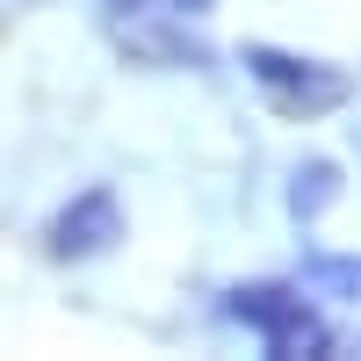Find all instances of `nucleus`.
I'll return each mask as SVG.
<instances>
[{"label": "nucleus", "mask_w": 361, "mask_h": 361, "mask_svg": "<svg viewBox=\"0 0 361 361\" xmlns=\"http://www.w3.org/2000/svg\"><path fill=\"white\" fill-rule=\"evenodd\" d=\"M224 311L275 354V361H318L333 354V325L318 318V296H304L296 282H238L224 296Z\"/></svg>", "instance_id": "obj_1"}, {"label": "nucleus", "mask_w": 361, "mask_h": 361, "mask_svg": "<svg viewBox=\"0 0 361 361\" xmlns=\"http://www.w3.org/2000/svg\"><path fill=\"white\" fill-rule=\"evenodd\" d=\"M238 66H246V80L267 94V109L289 116V123H318V116H333V109L354 102V80L340 66H325V58H296L282 44H246Z\"/></svg>", "instance_id": "obj_2"}, {"label": "nucleus", "mask_w": 361, "mask_h": 361, "mask_svg": "<svg viewBox=\"0 0 361 361\" xmlns=\"http://www.w3.org/2000/svg\"><path fill=\"white\" fill-rule=\"evenodd\" d=\"M116 238H123V202L109 188H87V195H73L51 217V253L58 260H94V253L116 246Z\"/></svg>", "instance_id": "obj_3"}, {"label": "nucleus", "mask_w": 361, "mask_h": 361, "mask_svg": "<svg viewBox=\"0 0 361 361\" xmlns=\"http://www.w3.org/2000/svg\"><path fill=\"white\" fill-rule=\"evenodd\" d=\"M333 202H340V166L333 159H304V166L289 173V217L296 224H318Z\"/></svg>", "instance_id": "obj_4"}, {"label": "nucleus", "mask_w": 361, "mask_h": 361, "mask_svg": "<svg viewBox=\"0 0 361 361\" xmlns=\"http://www.w3.org/2000/svg\"><path fill=\"white\" fill-rule=\"evenodd\" d=\"M296 289H304V296H325V304H347V296H361V260L311 253V260H304V275H296Z\"/></svg>", "instance_id": "obj_5"}, {"label": "nucleus", "mask_w": 361, "mask_h": 361, "mask_svg": "<svg viewBox=\"0 0 361 361\" xmlns=\"http://www.w3.org/2000/svg\"><path fill=\"white\" fill-rule=\"evenodd\" d=\"M173 8H188V15H195V8H217V0H173Z\"/></svg>", "instance_id": "obj_6"}]
</instances>
